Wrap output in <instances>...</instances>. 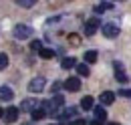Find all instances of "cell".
<instances>
[{"label":"cell","mask_w":131,"mask_h":125,"mask_svg":"<svg viewBox=\"0 0 131 125\" xmlns=\"http://www.w3.org/2000/svg\"><path fill=\"white\" fill-rule=\"evenodd\" d=\"M77 113H79L77 107H67V109L61 113V117H59V119H63V121H65V119H71V117H77Z\"/></svg>","instance_id":"obj_11"},{"label":"cell","mask_w":131,"mask_h":125,"mask_svg":"<svg viewBox=\"0 0 131 125\" xmlns=\"http://www.w3.org/2000/svg\"><path fill=\"white\" fill-rule=\"evenodd\" d=\"M81 107H83L85 111H89V109H95V99H93L91 95L83 97V99H81Z\"/></svg>","instance_id":"obj_10"},{"label":"cell","mask_w":131,"mask_h":125,"mask_svg":"<svg viewBox=\"0 0 131 125\" xmlns=\"http://www.w3.org/2000/svg\"><path fill=\"white\" fill-rule=\"evenodd\" d=\"M50 101H52V103H54V105H57V107H61V105H63V103H65V97H63V95H54V97H52V99H50Z\"/></svg>","instance_id":"obj_22"},{"label":"cell","mask_w":131,"mask_h":125,"mask_svg":"<svg viewBox=\"0 0 131 125\" xmlns=\"http://www.w3.org/2000/svg\"><path fill=\"white\" fill-rule=\"evenodd\" d=\"M73 67H77L75 57H65V59L61 61V69H73Z\"/></svg>","instance_id":"obj_14"},{"label":"cell","mask_w":131,"mask_h":125,"mask_svg":"<svg viewBox=\"0 0 131 125\" xmlns=\"http://www.w3.org/2000/svg\"><path fill=\"white\" fill-rule=\"evenodd\" d=\"M107 125H119V123H113V121H111V123H107Z\"/></svg>","instance_id":"obj_30"},{"label":"cell","mask_w":131,"mask_h":125,"mask_svg":"<svg viewBox=\"0 0 131 125\" xmlns=\"http://www.w3.org/2000/svg\"><path fill=\"white\" fill-rule=\"evenodd\" d=\"M30 50H36V53H40V50H42V45H40V40H32V43H30Z\"/></svg>","instance_id":"obj_23"},{"label":"cell","mask_w":131,"mask_h":125,"mask_svg":"<svg viewBox=\"0 0 131 125\" xmlns=\"http://www.w3.org/2000/svg\"><path fill=\"white\" fill-rule=\"evenodd\" d=\"M119 95H121V97H127V99H131V89H119Z\"/></svg>","instance_id":"obj_25"},{"label":"cell","mask_w":131,"mask_h":125,"mask_svg":"<svg viewBox=\"0 0 131 125\" xmlns=\"http://www.w3.org/2000/svg\"><path fill=\"white\" fill-rule=\"evenodd\" d=\"M113 6H115V2H99L97 6H95V12L101 14V12H105V10H111Z\"/></svg>","instance_id":"obj_12"},{"label":"cell","mask_w":131,"mask_h":125,"mask_svg":"<svg viewBox=\"0 0 131 125\" xmlns=\"http://www.w3.org/2000/svg\"><path fill=\"white\" fill-rule=\"evenodd\" d=\"M12 34H14V38H18V40H26L28 36H32V28L28 24H16Z\"/></svg>","instance_id":"obj_1"},{"label":"cell","mask_w":131,"mask_h":125,"mask_svg":"<svg viewBox=\"0 0 131 125\" xmlns=\"http://www.w3.org/2000/svg\"><path fill=\"white\" fill-rule=\"evenodd\" d=\"M14 97V91L10 89V87H0V99H4V101H10Z\"/></svg>","instance_id":"obj_13"},{"label":"cell","mask_w":131,"mask_h":125,"mask_svg":"<svg viewBox=\"0 0 131 125\" xmlns=\"http://www.w3.org/2000/svg\"><path fill=\"white\" fill-rule=\"evenodd\" d=\"M18 113H20L18 107H8V109L4 111V119H6V123H14V121L18 119Z\"/></svg>","instance_id":"obj_7"},{"label":"cell","mask_w":131,"mask_h":125,"mask_svg":"<svg viewBox=\"0 0 131 125\" xmlns=\"http://www.w3.org/2000/svg\"><path fill=\"white\" fill-rule=\"evenodd\" d=\"M113 67H115V79H117L119 83H123V85H125V83H129V77H127V75H125V71H123V65H121L119 61H115Z\"/></svg>","instance_id":"obj_4"},{"label":"cell","mask_w":131,"mask_h":125,"mask_svg":"<svg viewBox=\"0 0 131 125\" xmlns=\"http://www.w3.org/2000/svg\"><path fill=\"white\" fill-rule=\"evenodd\" d=\"M63 87H65L67 91H71V93H77V91H81V81L77 77H69Z\"/></svg>","instance_id":"obj_5"},{"label":"cell","mask_w":131,"mask_h":125,"mask_svg":"<svg viewBox=\"0 0 131 125\" xmlns=\"http://www.w3.org/2000/svg\"><path fill=\"white\" fill-rule=\"evenodd\" d=\"M30 115H32V121H40V119H45V117H47V113H45L42 109H34Z\"/></svg>","instance_id":"obj_17"},{"label":"cell","mask_w":131,"mask_h":125,"mask_svg":"<svg viewBox=\"0 0 131 125\" xmlns=\"http://www.w3.org/2000/svg\"><path fill=\"white\" fill-rule=\"evenodd\" d=\"M101 32H103V36H107V38H117V36H119V26L113 24V22H105V24L101 26Z\"/></svg>","instance_id":"obj_2"},{"label":"cell","mask_w":131,"mask_h":125,"mask_svg":"<svg viewBox=\"0 0 131 125\" xmlns=\"http://www.w3.org/2000/svg\"><path fill=\"white\" fill-rule=\"evenodd\" d=\"M36 105H38L36 99H24V101L20 103V109H22V111H30V113H32V111L36 109Z\"/></svg>","instance_id":"obj_8"},{"label":"cell","mask_w":131,"mask_h":125,"mask_svg":"<svg viewBox=\"0 0 131 125\" xmlns=\"http://www.w3.org/2000/svg\"><path fill=\"white\" fill-rule=\"evenodd\" d=\"M61 87H63V83H61V81H54V83H52V87H50V91H52V93H57Z\"/></svg>","instance_id":"obj_24"},{"label":"cell","mask_w":131,"mask_h":125,"mask_svg":"<svg viewBox=\"0 0 131 125\" xmlns=\"http://www.w3.org/2000/svg\"><path fill=\"white\" fill-rule=\"evenodd\" d=\"M95 115H97L99 121H103V119L107 117V111H105V107H95Z\"/></svg>","instance_id":"obj_19"},{"label":"cell","mask_w":131,"mask_h":125,"mask_svg":"<svg viewBox=\"0 0 131 125\" xmlns=\"http://www.w3.org/2000/svg\"><path fill=\"white\" fill-rule=\"evenodd\" d=\"M45 85H47L45 77H34L32 81L28 83V91H30V93H42V91H45Z\"/></svg>","instance_id":"obj_3"},{"label":"cell","mask_w":131,"mask_h":125,"mask_svg":"<svg viewBox=\"0 0 131 125\" xmlns=\"http://www.w3.org/2000/svg\"><path fill=\"white\" fill-rule=\"evenodd\" d=\"M38 55H40V59H52V57H54L57 53H54L52 48H42V50H40Z\"/></svg>","instance_id":"obj_18"},{"label":"cell","mask_w":131,"mask_h":125,"mask_svg":"<svg viewBox=\"0 0 131 125\" xmlns=\"http://www.w3.org/2000/svg\"><path fill=\"white\" fill-rule=\"evenodd\" d=\"M99 101L103 103V107H105V105H111V103L115 101V93H111V91H103L101 97H99Z\"/></svg>","instance_id":"obj_9"},{"label":"cell","mask_w":131,"mask_h":125,"mask_svg":"<svg viewBox=\"0 0 131 125\" xmlns=\"http://www.w3.org/2000/svg\"><path fill=\"white\" fill-rule=\"evenodd\" d=\"M6 67H8V55L0 53V69H6Z\"/></svg>","instance_id":"obj_21"},{"label":"cell","mask_w":131,"mask_h":125,"mask_svg":"<svg viewBox=\"0 0 131 125\" xmlns=\"http://www.w3.org/2000/svg\"><path fill=\"white\" fill-rule=\"evenodd\" d=\"M91 125H103V121H99V119H95V121H91Z\"/></svg>","instance_id":"obj_28"},{"label":"cell","mask_w":131,"mask_h":125,"mask_svg":"<svg viewBox=\"0 0 131 125\" xmlns=\"http://www.w3.org/2000/svg\"><path fill=\"white\" fill-rule=\"evenodd\" d=\"M50 125H63V123H50Z\"/></svg>","instance_id":"obj_31"},{"label":"cell","mask_w":131,"mask_h":125,"mask_svg":"<svg viewBox=\"0 0 131 125\" xmlns=\"http://www.w3.org/2000/svg\"><path fill=\"white\" fill-rule=\"evenodd\" d=\"M89 65H85V62H81V65H77V73L81 75V77H89Z\"/></svg>","instance_id":"obj_16"},{"label":"cell","mask_w":131,"mask_h":125,"mask_svg":"<svg viewBox=\"0 0 131 125\" xmlns=\"http://www.w3.org/2000/svg\"><path fill=\"white\" fill-rule=\"evenodd\" d=\"M16 4L22 6V8H30V6H34L36 2H34V0H16Z\"/></svg>","instance_id":"obj_20"},{"label":"cell","mask_w":131,"mask_h":125,"mask_svg":"<svg viewBox=\"0 0 131 125\" xmlns=\"http://www.w3.org/2000/svg\"><path fill=\"white\" fill-rule=\"evenodd\" d=\"M71 43H73V45H79V38H77V34H71Z\"/></svg>","instance_id":"obj_27"},{"label":"cell","mask_w":131,"mask_h":125,"mask_svg":"<svg viewBox=\"0 0 131 125\" xmlns=\"http://www.w3.org/2000/svg\"><path fill=\"white\" fill-rule=\"evenodd\" d=\"M0 117H4V109L2 107H0Z\"/></svg>","instance_id":"obj_29"},{"label":"cell","mask_w":131,"mask_h":125,"mask_svg":"<svg viewBox=\"0 0 131 125\" xmlns=\"http://www.w3.org/2000/svg\"><path fill=\"white\" fill-rule=\"evenodd\" d=\"M99 28V18H89L87 22H85V34L87 36H93Z\"/></svg>","instance_id":"obj_6"},{"label":"cell","mask_w":131,"mask_h":125,"mask_svg":"<svg viewBox=\"0 0 131 125\" xmlns=\"http://www.w3.org/2000/svg\"><path fill=\"white\" fill-rule=\"evenodd\" d=\"M95 61H97V50H87V53H85V65L95 62Z\"/></svg>","instance_id":"obj_15"},{"label":"cell","mask_w":131,"mask_h":125,"mask_svg":"<svg viewBox=\"0 0 131 125\" xmlns=\"http://www.w3.org/2000/svg\"><path fill=\"white\" fill-rule=\"evenodd\" d=\"M71 125H87V121H85V119H73Z\"/></svg>","instance_id":"obj_26"}]
</instances>
